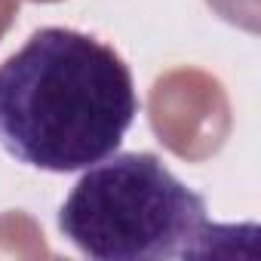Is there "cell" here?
Returning <instances> with one entry per match:
<instances>
[{
  "mask_svg": "<svg viewBox=\"0 0 261 261\" xmlns=\"http://www.w3.org/2000/svg\"><path fill=\"white\" fill-rule=\"evenodd\" d=\"M139 114L129 65L74 28H40L0 65V148L43 172L111 157Z\"/></svg>",
  "mask_w": 261,
  "mask_h": 261,
  "instance_id": "1",
  "label": "cell"
},
{
  "mask_svg": "<svg viewBox=\"0 0 261 261\" xmlns=\"http://www.w3.org/2000/svg\"><path fill=\"white\" fill-rule=\"evenodd\" d=\"M252 224H215L206 200L145 151L92 163L59 209L62 237L95 261L206 258Z\"/></svg>",
  "mask_w": 261,
  "mask_h": 261,
  "instance_id": "2",
  "label": "cell"
}]
</instances>
